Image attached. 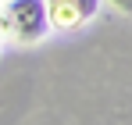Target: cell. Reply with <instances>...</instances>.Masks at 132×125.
Wrapping results in <instances>:
<instances>
[{
  "instance_id": "cell-1",
  "label": "cell",
  "mask_w": 132,
  "mask_h": 125,
  "mask_svg": "<svg viewBox=\"0 0 132 125\" xmlns=\"http://www.w3.org/2000/svg\"><path fill=\"white\" fill-rule=\"evenodd\" d=\"M7 14V32L22 43H36L46 36L50 18H46V0H11L4 7Z\"/></svg>"
},
{
  "instance_id": "cell-2",
  "label": "cell",
  "mask_w": 132,
  "mask_h": 125,
  "mask_svg": "<svg viewBox=\"0 0 132 125\" xmlns=\"http://www.w3.org/2000/svg\"><path fill=\"white\" fill-rule=\"evenodd\" d=\"M100 11V0H46V18L57 29H79Z\"/></svg>"
},
{
  "instance_id": "cell-3",
  "label": "cell",
  "mask_w": 132,
  "mask_h": 125,
  "mask_svg": "<svg viewBox=\"0 0 132 125\" xmlns=\"http://www.w3.org/2000/svg\"><path fill=\"white\" fill-rule=\"evenodd\" d=\"M111 4H114V7H121L125 14H132V0H111Z\"/></svg>"
},
{
  "instance_id": "cell-4",
  "label": "cell",
  "mask_w": 132,
  "mask_h": 125,
  "mask_svg": "<svg viewBox=\"0 0 132 125\" xmlns=\"http://www.w3.org/2000/svg\"><path fill=\"white\" fill-rule=\"evenodd\" d=\"M0 36H11V32H7V14H4V7H0Z\"/></svg>"
}]
</instances>
